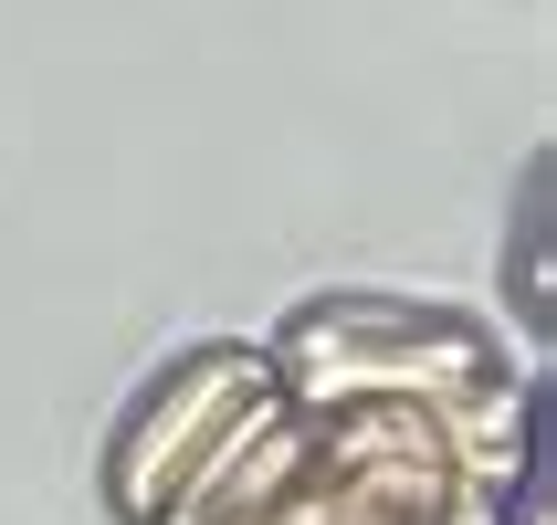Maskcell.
Wrapping results in <instances>:
<instances>
[{"label":"cell","mask_w":557,"mask_h":525,"mask_svg":"<svg viewBox=\"0 0 557 525\" xmlns=\"http://www.w3.org/2000/svg\"><path fill=\"white\" fill-rule=\"evenodd\" d=\"M263 358H274V389L306 421L369 410V400L442 410V400H463V389H484V378H505L484 326H463V315H442V305H400V295H315Z\"/></svg>","instance_id":"1"},{"label":"cell","mask_w":557,"mask_h":525,"mask_svg":"<svg viewBox=\"0 0 557 525\" xmlns=\"http://www.w3.org/2000/svg\"><path fill=\"white\" fill-rule=\"evenodd\" d=\"M263 389H274V358H263V347H232V337L189 347L180 368L126 410L116 452H106V495H116V515L126 525H158L169 504H180V484L211 463V441L232 432Z\"/></svg>","instance_id":"2"},{"label":"cell","mask_w":557,"mask_h":525,"mask_svg":"<svg viewBox=\"0 0 557 525\" xmlns=\"http://www.w3.org/2000/svg\"><path fill=\"white\" fill-rule=\"evenodd\" d=\"M306 452H315V421L284 400V389H263V400L211 441V463L180 484V504H169L158 525H263L284 495H295Z\"/></svg>","instance_id":"3"}]
</instances>
